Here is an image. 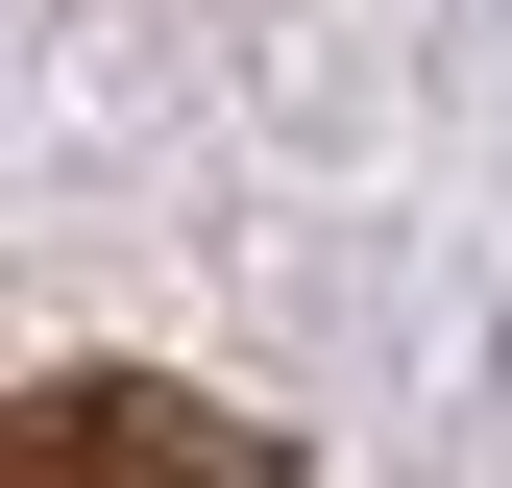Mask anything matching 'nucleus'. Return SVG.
Segmentation results:
<instances>
[{"label": "nucleus", "mask_w": 512, "mask_h": 488, "mask_svg": "<svg viewBox=\"0 0 512 488\" xmlns=\"http://www.w3.org/2000/svg\"><path fill=\"white\" fill-rule=\"evenodd\" d=\"M0 488H293V440L220 415V391H171V366H49L0 415Z\"/></svg>", "instance_id": "1"}]
</instances>
